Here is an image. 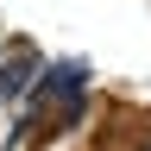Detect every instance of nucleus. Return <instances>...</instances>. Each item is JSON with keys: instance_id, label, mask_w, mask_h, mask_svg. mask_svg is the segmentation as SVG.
I'll return each instance as SVG.
<instances>
[{"instance_id": "obj_1", "label": "nucleus", "mask_w": 151, "mask_h": 151, "mask_svg": "<svg viewBox=\"0 0 151 151\" xmlns=\"http://www.w3.org/2000/svg\"><path fill=\"white\" fill-rule=\"evenodd\" d=\"M25 76H32V50H19V63H13V69H0V101L25 88Z\"/></svg>"}]
</instances>
